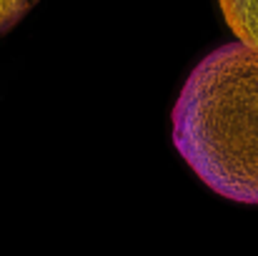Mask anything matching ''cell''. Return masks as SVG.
I'll return each instance as SVG.
<instances>
[{
    "mask_svg": "<svg viewBox=\"0 0 258 256\" xmlns=\"http://www.w3.org/2000/svg\"><path fill=\"white\" fill-rule=\"evenodd\" d=\"M233 35L258 50V0H218Z\"/></svg>",
    "mask_w": 258,
    "mask_h": 256,
    "instance_id": "7a4b0ae2",
    "label": "cell"
},
{
    "mask_svg": "<svg viewBox=\"0 0 258 256\" xmlns=\"http://www.w3.org/2000/svg\"><path fill=\"white\" fill-rule=\"evenodd\" d=\"M35 3L38 0H0V35L8 33L15 23H20L23 15H28Z\"/></svg>",
    "mask_w": 258,
    "mask_h": 256,
    "instance_id": "3957f363",
    "label": "cell"
},
{
    "mask_svg": "<svg viewBox=\"0 0 258 256\" xmlns=\"http://www.w3.org/2000/svg\"><path fill=\"white\" fill-rule=\"evenodd\" d=\"M173 143L218 196L258 203V50L226 43L188 76L173 108Z\"/></svg>",
    "mask_w": 258,
    "mask_h": 256,
    "instance_id": "6da1fadb",
    "label": "cell"
}]
</instances>
